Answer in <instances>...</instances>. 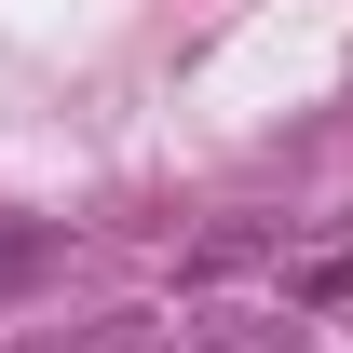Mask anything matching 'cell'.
Here are the masks:
<instances>
[{
    "mask_svg": "<svg viewBox=\"0 0 353 353\" xmlns=\"http://www.w3.org/2000/svg\"><path fill=\"white\" fill-rule=\"evenodd\" d=\"M163 340V326H150V312H109V326H54L41 353H150Z\"/></svg>",
    "mask_w": 353,
    "mask_h": 353,
    "instance_id": "cell-1",
    "label": "cell"
},
{
    "mask_svg": "<svg viewBox=\"0 0 353 353\" xmlns=\"http://www.w3.org/2000/svg\"><path fill=\"white\" fill-rule=\"evenodd\" d=\"M285 285H299L312 312H353V259H299V272H285Z\"/></svg>",
    "mask_w": 353,
    "mask_h": 353,
    "instance_id": "cell-2",
    "label": "cell"
},
{
    "mask_svg": "<svg viewBox=\"0 0 353 353\" xmlns=\"http://www.w3.org/2000/svg\"><path fill=\"white\" fill-rule=\"evenodd\" d=\"M150 353H231V340H190V326H163V340H150Z\"/></svg>",
    "mask_w": 353,
    "mask_h": 353,
    "instance_id": "cell-3",
    "label": "cell"
}]
</instances>
